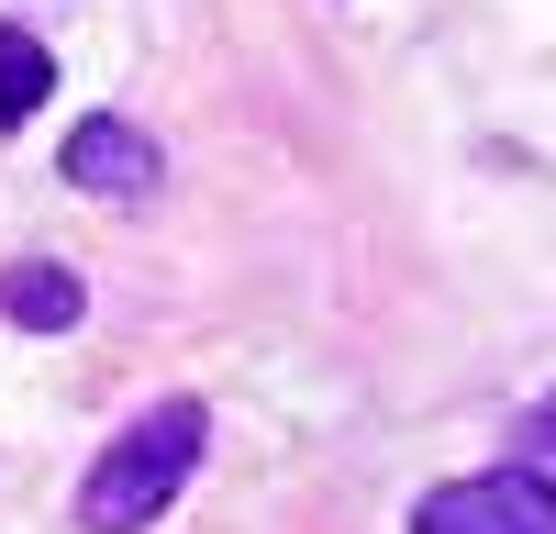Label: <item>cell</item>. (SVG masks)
I'll list each match as a JSON object with an SVG mask.
<instances>
[{
	"mask_svg": "<svg viewBox=\"0 0 556 534\" xmlns=\"http://www.w3.org/2000/svg\"><path fill=\"white\" fill-rule=\"evenodd\" d=\"M534 445H556V400H545V412H534Z\"/></svg>",
	"mask_w": 556,
	"mask_h": 534,
	"instance_id": "8992f818",
	"label": "cell"
},
{
	"mask_svg": "<svg viewBox=\"0 0 556 534\" xmlns=\"http://www.w3.org/2000/svg\"><path fill=\"white\" fill-rule=\"evenodd\" d=\"M0 312H12L23 334H67V323H78V279H67V267H45V256H23L12 279H0Z\"/></svg>",
	"mask_w": 556,
	"mask_h": 534,
	"instance_id": "277c9868",
	"label": "cell"
},
{
	"mask_svg": "<svg viewBox=\"0 0 556 534\" xmlns=\"http://www.w3.org/2000/svg\"><path fill=\"white\" fill-rule=\"evenodd\" d=\"M56 167H67V190H89V201H146L167 156H156V134H134V123L101 112V123H78V134H67V156H56Z\"/></svg>",
	"mask_w": 556,
	"mask_h": 534,
	"instance_id": "3957f363",
	"label": "cell"
},
{
	"mask_svg": "<svg viewBox=\"0 0 556 534\" xmlns=\"http://www.w3.org/2000/svg\"><path fill=\"white\" fill-rule=\"evenodd\" d=\"M201 445H212V412H201V400H156V412H134L101 457H89V479H78V523H89V534H146L178 490H190Z\"/></svg>",
	"mask_w": 556,
	"mask_h": 534,
	"instance_id": "6da1fadb",
	"label": "cell"
},
{
	"mask_svg": "<svg viewBox=\"0 0 556 534\" xmlns=\"http://www.w3.org/2000/svg\"><path fill=\"white\" fill-rule=\"evenodd\" d=\"M412 534H556V479L545 468H479L412 501Z\"/></svg>",
	"mask_w": 556,
	"mask_h": 534,
	"instance_id": "7a4b0ae2",
	"label": "cell"
},
{
	"mask_svg": "<svg viewBox=\"0 0 556 534\" xmlns=\"http://www.w3.org/2000/svg\"><path fill=\"white\" fill-rule=\"evenodd\" d=\"M45 89H56V56H45L23 23H0V123H34Z\"/></svg>",
	"mask_w": 556,
	"mask_h": 534,
	"instance_id": "5b68a950",
	"label": "cell"
}]
</instances>
